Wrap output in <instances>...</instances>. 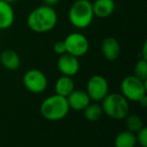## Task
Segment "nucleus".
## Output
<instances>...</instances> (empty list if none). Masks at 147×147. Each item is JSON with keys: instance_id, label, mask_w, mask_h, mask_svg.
Wrapping results in <instances>:
<instances>
[{"instance_id": "nucleus-19", "label": "nucleus", "mask_w": 147, "mask_h": 147, "mask_svg": "<svg viewBox=\"0 0 147 147\" xmlns=\"http://www.w3.org/2000/svg\"><path fill=\"white\" fill-rule=\"evenodd\" d=\"M139 79L146 81L147 79V60L140 58L134 66V74Z\"/></svg>"}, {"instance_id": "nucleus-17", "label": "nucleus", "mask_w": 147, "mask_h": 147, "mask_svg": "<svg viewBox=\"0 0 147 147\" xmlns=\"http://www.w3.org/2000/svg\"><path fill=\"white\" fill-rule=\"evenodd\" d=\"M84 116L88 121L95 122L99 120L103 115L102 106L99 104V102H90V104L84 109Z\"/></svg>"}, {"instance_id": "nucleus-21", "label": "nucleus", "mask_w": 147, "mask_h": 147, "mask_svg": "<svg viewBox=\"0 0 147 147\" xmlns=\"http://www.w3.org/2000/svg\"><path fill=\"white\" fill-rule=\"evenodd\" d=\"M53 51H55V54L57 55H62L64 53L67 52L66 50V45H65V41L64 40H59L53 44Z\"/></svg>"}, {"instance_id": "nucleus-5", "label": "nucleus", "mask_w": 147, "mask_h": 147, "mask_svg": "<svg viewBox=\"0 0 147 147\" xmlns=\"http://www.w3.org/2000/svg\"><path fill=\"white\" fill-rule=\"evenodd\" d=\"M121 94L128 101L138 102L143 96L146 95V81L139 79L135 75L126 76L120 84Z\"/></svg>"}, {"instance_id": "nucleus-7", "label": "nucleus", "mask_w": 147, "mask_h": 147, "mask_svg": "<svg viewBox=\"0 0 147 147\" xmlns=\"http://www.w3.org/2000/svg\"><path fill=\"white\" fill-rule=\"evenodd\" d=\"M22 83L29 92L39 94L47 88V78L39 69H29L24 73Z\"/></svg>"}, {"instance_id": "nucleus-20", "label": "nucleus", "mask_w": 147, "mask_h": 147, "mask_svg": "<svg viewBox=\"0 0 147 147\" xmlns=\"http://www.w3.org/2000/svg\"><path fill=\"white\" fill-rule=\"evenodd\" d=\"M136 142L141 147H147V128L142 127L139 131L135 133Z\"/></svg>"}, {"instance_id": "nucleus-1", "label": "nucleus", "mask_w": 147, "mask_h": 147, "mask_svg": "<svg viewBox=\"0 0 147 147\" xmlns=\"http://www.w3.org/2000/svg\"><path fill=\"white\" fill-rule=\"evenodd\" d=\"M57 23V14L53 6L41 5L34 8L27 16L26 24L36 33H45L53 30Z\"/></svg>"}, {"instance_id": "nucleus-12", "label": "nucleus", "mask_w": 147, "mask_h": 147, "mask_svg": "<svg viewBox=\"0 0 147 147\" xmlns=\"http://www.w3.org/2000/svg\"><path fill=\"white\" fill-rule=\"evenodd\" d=\"M94 16L99 18H108L113 14L115 10V1L114 0H95L92 3Z\"/></svg>"}, {"instance_id": "nucleus-22", "label": "nucleus", "mask_w": 147, "mask_h": 147, "mask_svg": "<svg viewBox=\"0 0 147 147\" xmlns=\"http://www.w3.org/2000/svg\"><path fill=\"white\" fill-rule=\"evenodd\" d=\"M141 54H142L141 58L147 60V43L146 42H144V44H143V47H142V53H141Z\"/></svg>"}, {"instance_id": "nucleus-13", "label": "nucleus", "mask_w": 147, "mask_h": 147, "mask_svg": "<svg viewBox=\"0 0 147 147\" xmlns=\"http://www.w3.org/2000/svg\"><path fill=\"white\" fill-rule=\"evenodd\" d=\"M15 18L12 5L4 0H0V29H8L12 26Z\"/></svg>"}, {"instance_id": "nucleus-15", "label": "nucleus", "mask_w": 147, "mask_h": 147, "mask_svg": "<svg viewBox=\"0 0 147 147\" xmlns=\"http://www.w3.org/2000/svg\"><path fill=\"white\" fill-rule=\"evenodd\" d=\"M75 89V82L70 76L62 75L55 83V93L61 96L67 97Z\"/></svg>"}, {"instance_id": "nucleus-2", "label": "nucleus", "mask_w": 147, "mask_h": 147, "mask_svg": "<svg viewBox=\"0 0 147 147\" xmlns=\"http://www.w3.org/2000/svg\"><path fill=\"white\" fill-rule=\"evenodd\" d=\"M67 98L57 94L46 97L40 104V113L49 121H59L67 117L70 112Z\"/></svg>"}, {"instance_id": "nucleus-25", "label": "nucleus", "mask_w": 147, "mask_h": 147, "mask_svg": "<svg viewBox=\"0 0 147 147\" xmlns=\"http://www.w3.org/2000/svg\"><path fill=\"white\" fill-rule=\"evenodd\" d=\"M4 1H6V2H8V3L12 4V3H14V2L17 1V0H4Z\"/></svg>"}, {"instance_id": "nucleus-4", "label": "nucleus", "mask_w": 147, "mask_h": 147, "mask_svg": "<svg viewBox=\"0 0 147 147\" xmlns=\"http://www.w3.org/2000/svg\"><path fill=\"white\" fill-rule=\"evenodd\" d=\"M103 113L115 120H123L129 114V101L121 93H108L102 101Z\"/></svg>"}, {"instance_id": "nucleus-24", "label": "nucleus", "mask_w": 147, "mask_h": 147, "mask_svg": "<svg viewBox=\"0 0 147 147\" xmlns=\"http://www.w3.org/2000/svg\"><path fill=\"white\" fill-rule=\"evenodd\" d=\"M59 1V0H43V2H44L45 5H49V6L55 5V4H57V2Z\"/></svg>"}, {"instance_id": "nucleus-10", "label": "nucleus", "mask_w": 147, "mask_h": 147, "mask_svg": "<svg viewBox=\"0 0 147 147\" xmlns=\"http://www.w3.org/2000/svg\"><path fill=\"white\" fill-rule=\"evenodd\" d=\"M66 98H67L70 109L76 111H83L91 102L88 93L80 89H74Z\"/></svg>"}, {"instance_id": "nucleus-8", "label": "nucleus", "mask_w": 147, "mask_h": 147, "mask_svg": "<svg viewBox=\"0 0 147 147\" xmlns=\"http://www.w3.org/2000/svg\"><path fill=\"white\" fill-rule=\"evenodd\" d=\"M67 53L76 57H82L89 51V40L82 33L73 32L66 37L65 40Z\"/></svg>"}, {"instance_id": "nucleus-6", "label": "nucleus", "mask_w": 147, "mask_h": 147, "mask_svg": "<svg viewBox=\"0 0 147 147\" xmlns=\"http://www.w3.org/2000/svg\"><path fill=\"white\" fill-rule=\"evenodd\" d=\"M86 92L88 93L91 101L101 102L109 93V83L102 75H93L89 78L86 86Z\"/></svg>"}, {"instance_id": "nucleus-16", "label": "nucleus", "mask_w": 147, "mask_h": 147, "mask_svg": "<svg viewBox=\"0 0 147 147\" xmlns=\"http://www.w3.org/2000/svg\"><path fill=\"white\" fill-rule=\"evenodd\" d=\"M136 144L137 142H136L135 133L129 130H125L118 133L114 140L115 147H135Z\"/></svg>"}, {"instance_id": "nucleus-3", "label": "nucleus", "mask_w": 147, "mask_h": 147, "mask_svg": "<svg viewBox=\"0 0 147 147\" xmlns=\"http://www.w3.org/2000/svg\"><path fill=\"white\" fill-rule=\"evenodd\" d=\"M94 19L92 2L90 0H76L69 10V20L74 27L85 29Z\"/></svg>"}, {"instance_id": "nucleus-11", "label": "nucleus", "mask_w": 147, "mask_h": 147, "mask_svg": "<svg viewBox=\"0 0 147 147\" xmlns=\"http://www.w3.org/2000/svg\"><path fill=\"white\" fill-rule=\"evenodd\" d=\"M101 51L103 56L109 61H115L119 58L121 53V47L118 40L114 37H106L102 41L101 45Z\"/></svg>"}, {"instance_id": "nucleus-18", "label": "nucleus", "mask_w": 147, "mask_h": 147, "mask_svg": "<svg viewBox=\"0 0 147 147\" xmlns=\"http://www.w3.org/2000/svg\"><path fill=\"white\" fill-rule=\"evenodd\" d=\"M124 119H125V125L127 127V130L133 132V133L139 131L144 126L143 120L137 114H128Z\"/></svg>"}, {"instance_id": "nucleus-9", "label": "nucleus", "mask_w": 147, "mask_h": 147, "mask_svg": "<svg viewBox=\"0 0 147 147\" xmlns=\"http://www.w3.org/2000/svg\"><path fill=\"white\" fill-rule=\"evenodd\" d=\"M57 66L59 71L63 75L70 76V77L77 75L78 72L80 71V62H79L78 57L69 54L67 52L59 55L57 62Z\"/></svg>"}, {"instance_id": "nucleus-23", "label": "nucleus", "mask_w": 147, "mask_h": 147, "mask_svg": "<svg viewBox=\"0 0 147 147\" xmlns=\"http://www.w3.org/2000/svg\"><path fill=\"white\" fill-rule=\"evenodd\" d=\"M138 103H139V104L141 105L142 107H144V108H145V107L147 106V95H145V96L142 97V98L140 99L139 101H138Z\"/></svg>"}, {"instance_id": "nucleus-14", "label": "nucleus", "mask_w": 147, "mask_h": 147, "mask_svg": "<svg viewBox=\"0 0 147 147\" xmlns=\"http://www.w3.org/2000/svg\"><path fill=\"white\" fill-rule=\"evenodd\" d=\"M0 63L8 70H16L20 66V57L17 52L12 49H5L0 54Z\"/></svg>"}]
</instances>
